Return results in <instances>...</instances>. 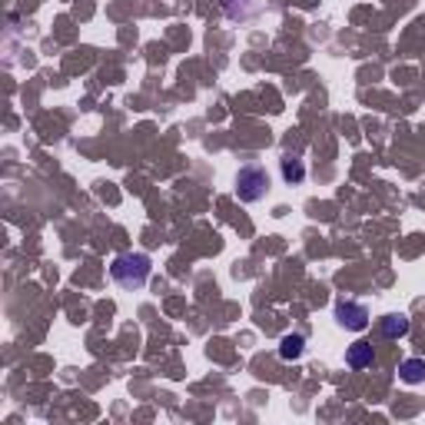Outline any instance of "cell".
I'll return each instance as SVG.
<instances>
[{"label":"cell","mask_w":425,"mask_h":425,"mask_svg":"<svg viewBox=\"0 0 425 425\" xmlns=\"http://www.w3.org/2000/svg\"><path fill=\"white\" fill-rule=\"evenodd\" d=\"M346 365H349V369H356V372H363V369H372V365H375L372 342H352L349 349H346Z\"/></svg>","instance_id":"cell-4"},{"label":"cell","mask_w":425,"mask_h":425,"mask_svg":"<svg viewBox=\"0 0 425 425\" xmlns=\"http://www.w3.org/2000/svg\"><path fill=\"white\" fill-rule=\"evenodd\" d=\"M399 379L405 386H422L425 382V359H405L399 365Z\"/></svg>","instance_id":"cell-6"},{"label":"cell","mask_w":425,"mask_h":425,"mask_svg":"<svg viewBox=\"0 0 425 425\" xmlns=\"http://www.w3.org/2000/svg\"><path fill=\"white\" fill-rule=\"evenodd\" d=\"M382 336L386 339H402V336H409V316H402V313H392L382 319Z\"/></svg>","instance_id":"cell-7"},{"label":"cell","mask_w":425,"mask_h":425,"mask_svg":"<svg viewBox=\"0 0 425 425\" xmlns=\"http://www.w3.org/2000/svg\"><path fill=\"white\" fill-rule=\"evenodd\" d=\"M302 352H306V339L299 332H289V336L279 339V359H286V363H296Z\"/></svg>","instance_id":"cell-5"},{"label":"cell","mask_w":425,"mask_h":425,"mask_svg":"<svg viewBox=\"0 0 425 425\" xmlns=\"http://www.w3.org/2000/svg\"><path fill=\"white\" fill-rule=\"evenodd\" d=\"M269 193V173L259 163H246L236 173V196L243 203H259Z\"/></svg>","instance_id":"cell-2"},{"label":"cell","mask_w":425,"mask_h":425,"mask_svg":"<svg viewBox=\"0 0 425 425\" xmlns=\"http://www.w3.org/2000/svg\"><path fill=\"white\" fill-rule=\"evenodd\" d=\"M150 273H153V263L147 252H120L110 266V279L120 289H130V292L147 286Z\"/></svg>","instance_id":"cell-1"},{"label":"cell","mask_w":425,"mask_h":425,"mask_svg":"<svg viewBox=\"0 0 425 425\" xmlns=\"http://www.w3.org/2000/svg\"><path fill=\"white\" fill-rule=\"evenodd\" d=\"M279 170H283V180H286L289 187H299L302 180H306V166H302V160H296V156H283V160H279Z\"/></svg>","instance_id":"cell-8"},{"label":"cell","mask_w":425,"mask_h":425,"mask_svg":"<svg viewBox=\"0 0 425 425\" xmlns=\"http://www.w3.org/2000/svg\"><path fill=\"white\" fill-rule=\"evenodd\" d=\"M336 323L349 332H363L369 325V309L363 302H352V299H339L336 302Z\"/></svg>","instance_id":"cell-3"}]
</instances>
